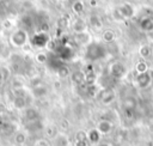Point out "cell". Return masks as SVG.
<instances>
[{
	"label": "cell",
	"mask_w": 153,
	"mask_h": 146,
	"mask_svg": "<svg viewBox=\"0 0 153 146\" xmlns=\"http://www.w3.org/2000/svg\"><path fill=\"white\" fill-rule=\"evenodd\" d=\"M56 72H57V74H59L61 78H66V77L69 74V69H68V67L65 66V65L60 66V67L56 69Z\"/></svg>",
	"instance_id": "20"
},
{
	"label": "cell",
	"mask_w": 153,
	"mask_h": 146,
	"mask_svg": "<svg viewBox=\"0 0 153 146\" xmlns=\"http://www.w3.org/2000/svg\"><path fill=\"white\" fill-rule=\"evenodd\" d=\"M84 8H85V5H84V2H81V1H75V2L73 4V11H74L75 13H81V12L84 11Z\"/></svg>",
	"instance_id": "22"
},
{
	"label": "cell",
	"mask_w": 153,
	"mask_h": 146,
	"mask_svg": "<svg viewBox=\"0 0 153 146\" xmlns=\"http://www.w3.org/2000/svg\"><path fill=\"white\" fill-rule=\"evenodd\" d=\"M126 71H127V69H126V66H124L122 62H118V61L111 63V65H110V68H109L110 75H111L112 78H115V79H121V78H123L124 74H126Z\"/></svg>",
	"instance_id": "3"
},
{
	"label": "cell",
	"mask_w": 153,
	"mask_h": 146,
	"mask_svg": "<svg viewBox=\"0 0 153 146\" xmlns=\"http://www.w3.org/2000/svg\"><path fill=\"white\" fill-rule=\"evenodd\" d=\"M26 42H27V32L23 29H18L11 35V43L14 47H23L26 44Z\"/></svg>",
	"instance_id": "2"
},
{
	"label": "cell",
	"mask_w": 153,
	"mask_h": 146,
	"mask_svg": "<svg viewBox=\"0 0 153 146\" xmlns=\"http://www.w3.org/2000/svg\"><path fill=\"white\" fill-rule=\"evenodd\" d=\"M74 41L79 44H88L90 43V38L86 32H79V34H74Z\"/></svg>",
	"instance_id": "14"
},
{
	"label": "cell",
	"mask_w": 153,
	"mask_h": 146,
	"mask_svg": "<svg viewBox=\"0 0 153 146\" xmlns=\"http://www.w3.org/2000/svg\"><path fill=\"white\" fill-rule=\"evenodd\" d=\"M72 29L74 31V34H79V32H86L87 30V24L84 19L81 18H76L73 24H72Z\"/></svg>",
	"instance_id": "10"
},
{
	"label": "cell",
	"mask_w": 153,
	"mask_h": 146,
	"mask_svg": "<svg viewBox=\"0 0 153 146\" xmlns=\"http://www.w3.org/2000/svg\"><path fill=\"white\" fill-rule=\"evenodd\" d=\"M48 41H49V36L45 32H38V34H36L33 36L32 44L36 45V47H38V48H42V47L47 45Z\"/></svg>",
	"instance_id": "7"
},
{
	"label": "cell",
	"mask_w": 153,
	"mask_h": 146,
	"mask_svg": "<svg viewBox=\"0 0 153 146\" xmlns=\"http://www.w3.org/2000/svg\"><path fill=\"white\" fill-rule=\"evenodd\" d=\"M53 145L54 146H68L69 145L68 136L63 133H56L53 138Z\"/></svg>",
	"instance_id": "9"
},
{
	"label": "cell",
	"mask_w": 153,
	"mask_h": 146,
	"mask_svg": "<svg viewBox=\"0 0 153 146\" xmlns=\"http://www.w3.org/2000/svg\"><path fill=\"white\" fill-rule=\"evenodd\" d=\"M75 146H87V139H75Z\"/></svg>",
	"instance_id": "26"
},
{
	"label": "cell",
	"mask_w": 153,
	"mask_h": 146,
	"mask_svg": "<svg viewBox=\"0 0 153 146\" xmlns=\"http://www.w3.org/2000/svg\"><path fill=\"white\" fill-rule=\"evenodd\" d=\"M123 107H124L126 109H128V110H131V109H134V107H135V102H134L133 99H127V101H124Z\"/></svg>",
	"instance_id": "25"
},
{
	"label": "cell",
	"mask_w": 153,
	"mask_h": 146,
	"mask_svg": "<svg viewBox=\"0 0 153 146\" xmlns=\"http://www.w3.org/2000/svg\"><path fill=\"white\" fill-rule=\"evenodd\" d=\"M114 98H115V93H114V91L112 90H104L103 92H102V95H100V99H102V102L103 103H105V104H109V103H111L112 101H114Z\"/></svg>",
	"instance_id": "13"
},
{
	"label": "cell",
	"mask_w": 153,
	"mask_h": 146,
	"mask_svg": "<svg viewBox=\"0 0 153 146\" xmlns=\"http://www.w3.org/2000/svg\"><path fill=\"white\" fill-rule=\"evenodd\" d=\"M112 127H114V124H112L111 121H109V120H100L97 123V127L96 128L98 129V132L102 135H105V134H109L112 130Z\"/></svg>",
	"instance_id": "8"
},
{
	"label": "cell",
	"mask_w": 153,
	"mask_h": 146,
	"mask_svg": "<svg viewBox=\"0 0 153 146\" xmlns=\"http://www.w3.org/2000/svg\"><path fill=\"white\" fill-rule=\"evenodd\" d=\"M139 25H140V28H141L143 31L147 32V31L153 26V18L142 16V18H141L140 22H139Z\"/></svg>",
	"instance_id": "12"
},
{
	"label": "cell",
	"mask_w": 153,
	"mask_h": 146,
	"mask_svg": "<svg viewBox=\"0 0 153 146\" xmlns=\"http://www.w3.org/2000/svg\"><path fill=\"white\" fill-rule=\"evenodd\" d=\"M87 23L91 25V26H93V28H96V29H99V28H102V20H100V18L98 17V16H96V14H91V16H88V20H87Z\"/></svg>",
	"instance_id": "15"
},
{
	"label": "cell",
	"mask_w": 153,
	"mask_h": 146,
	"mask_svg": "<svg viewBox=\"0 0 153 146\" xmlns=\"http://www.w3.org/2000/svg\"><path fill=\"white\" fill-rule=\"evenodd\" d=\"M2 73H4V80L6 81L10 78V75H11V72H10L8 68H2Z\"/></svg>",
	"instance_id": "27"
},
{
	"label": "cell",
	"mask_w": 153,
	"mask_h": 146,
	"mask_svg": "<svg viewBox=\"0 0 153 146\" xmlns=\"http://www.w3.org/2000/svg\"><path fill=\"white\" fill-rule=\"evenodd\" d=\"M135 69H136V72H137V74H139V73L147 72V71H148V67H147V65H146V62H145V61H139V62L136 63Z\"/></svg>",
	"instance_id": "19"
},
{
	"label": "cell",
	"mask_w": 153,
	"mask_h": 146,
	"mask_svg": "<svg viewBox=\"0 0 153 146\" xmlns=\"http://www.w3.org/2000/svg\"><path fill=\"white\" fill-rule=\"evenodd\" d=\"M13 104H14V107L17 108V109H23L24 107H25V98L24 97H14V99H13Z\"/></svg>",
	"instance_id": "18"
},
{
	"label": "cell",
	"mask_w": 153,
	"mask_h": 146,
	"mask_svg": "<svg viewBox=\"0 0 153 146\" xmlns=\"http://www.w3.org/2000/svg\"><path fill=\"white\" fill-rule=\"evenodd\" d=\"M32 93H33L36 97H43V96L47 95V87L43 86L42 84H39V85H37V86H33Z\"/></svg>",
	"instance_id": "16"
},
{
	"label": "cell",
	"mask_w": 153,
	"mask_h": 146,
	"mask_svg": "<svg viewBox=\"0 0 153 146\" xmlns=\"http://www.w3.org/2000/svg\"><path fill=\"white\" fill-rule=\"evenodd\" d=\"M14 141L18 144V145H22L25 142V134L24 133H17L16 136H14Z\"/></svg>",
	"instance_id": "23"
},
{
	"label": "cell",
	"mask_w": 153,
	"mask_h": 146,
	"mask_svg": "<svg viewBox=\"0 0 153 146\" xmlns=\"http://www.w3.org/2000/svg\"><path fill=\"white\" fill-rule=\"evenodd\" d=\"M55 51H56V55L61 60H69L72 57V55H73V50L67 44H60V45H57L56 49H55Z\"/></svg>",
	"instance_id": "4"
},
{
	"label": "cell",
	"mask_w": 153,
	"mask_h": 146,
	"mask_svg": "<svg viewBox=\"0 0 153 146\" xmlns=\"http://www.w3.org/2000/svg\"><path fill=\"white\" fill-rule=\"evenodd\" d=\"M96 146H112V145L109 144V142H98Z\"/></svg>",
	"instance_id": "30"
},
{
	"label": "cell",
	"mask_w": 153,
	"mask_h": 146,
	"mask_svg": "<svg viewBox=\"0 0 153 146\" xmlns=\"http://www.w3.org/2000/svg\"><path fill=\"white\" fill-rule=\"evenodd\" d=\"M4 73H2V68H0V85L4 83Z\"/></svg>",
	"instance_id": "29"
},
{
	"label": "cell",
	"mask_w": 153,
	"mask_h": 146,
	"mask_svg": "<svg viewBox=\"0 0 153 146\" xmlns=\"http://www.w3.org/2000/svg\"><path fill=\"white\" fill-rule=\"evenodd\" d=\"M36 60L41 63H44V62H48V55L45 53H38L36 55Z\"/></svg>",
	"instance_id": "24"
},
{
	"label": "cell",
	"mask_w": 153,
	"mask_h": 146,
	"mask_svg": "<svg viewBox=\"0 0 153 146\" xmlns=\"http://www.w3.org/2000/svg\"><path fill=\"white\" fill-rule=\"evenodd\" d=\"M151 53H152V50H151L149 45H142V47L140 48V55H141L143 59H147V57L151 55Z\"/></svg>",
	"instance_id": "21"
},
{
	"label": "cell",
	"mask_w": 153,
	"mask_h": 146,
	"mask_svg": "<svg viewBox=\"0 0 153 146\" xmlns=\"http://www.w3.org/2000/svg\"><path fill=\"white\" fill-rule=\"evenodd\" d=\"M108 53L106 47L100 42H90L86 45L85 50V59L87 61H97L105 57Z\"/></svg>",
	"instance_id": "1"
},
{
	"label": "cell",
	"mask_w": 153,
	"mask_h": 146,
	"mask_svg": "<svg viewBox=\"0 0 153 146\" xmlns=\"http://www.w3.org/2000/svg\"><path fill=\"white\" fill-rule=\"evenodd\" d=\"M116 10L118 11V13L121 14V17H122L123 19H127V18L133 17V16H134V12H135L133 5H130L129 2H124V4L120 5Z\"/></svg>",
	"instance_id": "5"
},
{
	"label": "cell",
	"mask_w": 153,
	"mask_h": 146,
	"mask_svg": "<svg viewBox=\"0 0 153 146\" xmlns=\"http://www.w3.org/2000/svg\"><path fill=\"white\" fill-rule=\"evenodd\" d=\"M115 38H116V35L112 30H105L103 32V39L105 43H111V42H115Z\"/></svg>",
	"instance_id": "17"
},
{
	"label": "cell",
	"mask_w": 153,
	"mask_h": 146,
	"mask_svg": "<svg viewBox=\"0 0 153 146\" xmlns=\"http://www.w3.org/2000/svg\"><path fill=\"white\" fill-rule=\"evenodd\" d=\"M147 35H148V37H149V38L153 41V26H152V28H151V29L147 31Z\"/></svg>",
	"instance_id": "28"
},
{
	"label": "cell",
	"mask_w": 153,
	"mask_h": 146,
	"mask_svg": "<svg viewBox=\"0 0 153 146\" xmlns=\"http://www.w3.org/2000/svg\"><path fill=\"white\" fill-rule=\"evenodd\" d=\"M86 136H87V140H88L90 142L97 145V144L100 141V136H102V134L98 132L97 128H92V129H90V130L86 133Z\"/></svg>",
	"instance_id": "11"
},
{
	"label": "cell",
	"mask_w": 153,
	"mask_h": 146,
	"mask_svg": "<svg viewBox=\"0 0 153 146\" xmlns=\"http://www.w3.org/2000/svg\"><path fill=\"white\" fill-rule=\"evenodd\" d=\"M151 81H152V74L148 71L143 73H139L136 77V84L141 89H146L147 86H149Z\"/></svg>",
	"instance_id": "6"
}]
</instances>
